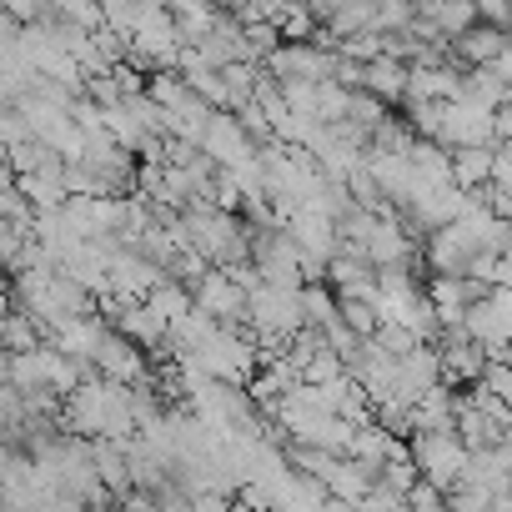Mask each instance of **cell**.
I'll return each instance as SVG.
<instances>
[{
	"instance_id": "6da1fadb",
	"label": "cell",
	"mask_w": 512,
	"mask_h": 512,
	"mask_svg": "<svg viewBox=\"0 0 512 512\" xmlns=\"http://www.w3.org/2000/svg\"><path fill=\"white\" fill-rule=\"evenodd\" d=\"M412 457H417V472L427 482H437L442 492H452L462 477H467V462H472V447L457 437V432H412Z\"/></svg>"
},
{
	"instance_id": "7a4b0ae2",
	"label": "cell",
	"mask_w": 512,
	"mask_h": 512,
	"mask_svg": "<svg viewBox=\"0 0 512 512\" xmlns=\"http://www.w3.org/2000/svg\"><path fill=\"white\" fill-rule=\"evenodd\" d=\"M201 362H206V372H211V382H236V387H246L251 377H256V367H262V342H256V332L246 327H226L206 352H201Z\"/></svg>"
},
{
	"instance_id": "3957f363",
	"label": "cell",
	"mask_w": 512,
	"mask_h": 512,
	"mask_svg": "<svg viewBox=\"0 0 512 512\" xmlns=\"http://www.w3.org/2000/svg\"><path fill=\"white\" fill-rule=\"evenodd\" d=\"M246 327H251L256 337H297V332L307 327L302 292H287V287H272V282H262V287L251 292Z\"/></svg>"
},
{
	"instance_id": "277c9868",
	"label": "cell",
	"mask_w": 512,
	"mask_h": 512,
	"mask_svg": "<svg viewBox=\"0 0 512 512\" xmlns=\"http://www.w3.org/2000/svg\"><path fill=\"white\" fill-rule=\"evenodd\" d=\"M447 151H467V146H487L497 151L502 146V131H497V111L487 106H472V101H447V121H442V136H437Z\"/></svg>"
},
{
	"instance_id": "5b68a950",
	"label": "cell",
	"mask_w": 512,
	"mask_h": 512,
	"mask_svg": "<svg viewBox=\"0 0 512 512\" xmlns=\"http://www.w3.org/2000/svg\"><path fill=\"white\" fill-rule=\"evenodd\" d=\"M201 151L221 166V171H236V166H246V161H256V136L241 126V116L236 111H216L211 121H206V136H201Z\"/></svg>"
},
{
	"instance_id": "8992f818",
	"label": "cell",
	"mask_w": 512,
	"mask_h": 512,
	"mask_svg": "<svg viewBox=\"0 0 512 512\" xmlns=\"http://www.w3.org/2000/svg\"><path fill=\"white\" fill-rule=\"evenodd\" d=\"M337 46H322V41H287L272 61H267V71L277 76V81H332L337 76Z\"/></svg>"
},
{
	"instance_id": "52a82bcc",
	"label": "cell",
	"mask_w": 512,
	"mask_h": 512,
	"mask_svg": "<svg viewBox=\"0 0 512 512\" xmlns=\"http://www.w3.org/2000/svg\"><path fill=\"white\" fill-rule=\"evenodd\" d=\"M196 307L201 312H211L216 322H226V327H241L246 322V312H251V292L226 272V267H216L201 287H196Z\"/></svg>"
},
{
	"instance_id": "ba28073f",
	"label": "cell",
	"mask_w": 512,
	"mask_h": 512,
	"mask_svg": "<svg viewBox=\"0 0 512 512\" xmlns=\"http://www.w3.org/2000/svg\"><path fill=\"white\" fill-rule=\"evenodd\" d=\"M287 236H292L307 256H322V262H332V256L342 251V226H337V216L312 211V206H297V216L287 221Z\"/></svg>"
},
{
	"instance_id": "9c48e42d",
	"label": "cell",
	"mask_w": 512,
	"mask_h": 512,
	"mask_svg": "<svg viewBox=\"0 0 512 512\" xmlns=\"http://www.w3.org/2000/svg\"><path fill=\"white\" fill-rule=\"evenodd\" d=\"M472 256H477V246L467 241V231L457 221L452 226H437L427 236V267H432V277H467Z\"/></svg>"
},
{
	"instance_id": "30bf717a",
	"label": "cell",
	"mask_w": 512,
	"mask_h": 512,
	"mask_svg": "<svg viewBox=\"0 0 512 512\" xmlns=\"http://www.w3.org/2000/svg\"><path fill=\"white\" fill-rule=\"evenodd\" d=\"M492 287H482V282H472V277H432V307H437V317H442V327H462L467 322V312H472V302H482Z\"/></svg>"
},
{
	"instance_id": "8fae6325",
	"label": "cell",
	"mask_w": 512,
	"mask_h": 512,
	"mask_svg": "<svg viewBox=\"0 0 512 512\" xmlns=\"http://www.w3.org/2000/svg\"><path fill=\"white\" fill-rule=\"evenodd\" d=\"M116 327L101 317V312H91V317H71L66 327H56V347L66 352V357H76V362H86V367H96V352L106 347V337H111Z\"/></svg>"
},
{
	"instance_id": "7c38bea8",
	"label": "cell",
	"mask_w": 512,
	"mask_h": 512,
	"mask_svg": "<svg viewBox=\"0 0 512 512\" xmlns=\"http://www.w3.org/2000/svg\"><path fill=\"white\" fill-rule=\"evenodd\" d=\"M96 372L116 377V382H131V387H146V347L131 342L126 332H111L106 347L96 352Z\"/></svg>"
},
{
	"instance_id": "4fadbf2b",
	"label": "cell",
	"mask_w": 512,
	"mask_h": 512,
	"mask_svg": "<svg viewBox=\"0 0 512 512\" xmlns=\"http://www.w3.org/2000/svg\"><path fill=\"white\" fill-rule=\"evenodd\" d=\"M367 256L377 267H412V231H407L402 211H382V226L372 231Z\"/></svg>"
},
{
	"instance_id": "5bb4252c",
	"label": "cell",
	"mask_w": 512,
	"mask_h": 512,
	"mask_svg": "<svg viewBox=\"0 0 512 512\" xmlns=\"http://www.w3.org/2000/svg\"><path fill=\"white\" fill-rule=\"evenodd\" d=\"M402 452H412L402 437H392L382 422H362V427H357V437H352V452H347V457H357L372 477H382V467H387L392 457H402Z\"/></svg>"
},
{
	"instance_id": "9a60e30c",
	"label": "cell",
	"mask_w": 512,
	"mask_h": 512,
	"mask_svg": "<svg viewBox=\"0 0 512 512\" xmlns=\"http://www.w3.org/2000/svg\"><path fill=\"white\" fill-rule=\"evenodd\" d=\"M507 46H512V36H507L502 26H492V21H477L462 41H452L457 66H497V61L507 56Z\"/></svg>"
},
{
	"instance_id": "2e32d148",
	"label": "cell",
	"mask_w": 512,
	"mask_h": 512,
	"mask_svg": "<svg viewBox=\"0 0 512 512\" xmlns=\"http://www.w3.org/2000/svg\"><path fill=\"white\" fill-rule=\"evenodd\" d=\"M457 437H462L472 452H487V447H502L507 427H502L487 407H477V402L462 392V397H457Z\"/></svg>"
},
{
	"instance_id": "e0dca14e",
	"label": "cell",
	"mask_w": 512,
	"mask_h": 512,
	"mask_svg": "<svg viewBox=\"0 0 512 512\" xmlns=\"http://www.w3.org/2000/svg\"><path fill=\"white\" fill-rule=\"evenodd\" d=\"M96 472H101V482H106L116 497L136 492V477H131V452H126V442H116V437H96Z\"/></svg>"
},
{
	"instance_id": "ac0fdd59",
	"label": "cell",
	"mask_w": 512,
	"mask_h": 512,
	"mask_svg": "<svg viewBox=\"0 0 512 512\" xmlns=\"http://www.w3.org/2000/svg\"><path fill=\"white\" fill-rule=\"evenodd\" d=\"M417 11H422V16H432V21H437V31H442L447 41H462V36L482 21L472 0H417Z\"/></svg>"
},
{
	"instance_id": "d6986e66",
	"label": "cell",
	"mask_w": 512,
	"mask_h": 512,
	"mask_svg": "<svg viewBox=\"0 0 512 512\" xmlns=\"http://www.w3.org/2000/svg\"><path fill=\"white\" fill-rule=\"evenodd\" d=\"M407 81H412V66L382 56V61L367 66V86H362V91H372V96L387 101V106H402V101H407Z\"/></svg>"
},
{
	"instance_id": "ffe728a7",
	"label": "cell",
	"mask_w": 512,
	"mask_h": 512,
	"mask_svg": "<svg viewBox=\"0 0 512 512\" xmlns=\"http://www.w3.org/2000/svg\"><path fill=\"white\" fill-rule=\"evenodd\" d=\"M412 422H417V432H457V397H452V387H447V382L432 387V392L412 407Z\"/></svg>"
},
{
	"instance_id": "44dd1931",
	"label": "cell",
	"mask_w": 512,
	"mask_h": 512,
	"mask_svg": "<svg viewBox=\"0 0 512 512\" xmlns=\"http://www.w3.org/2000/svg\"><path fill=\"white\" fill-rule=\"evenodd\" d=\"M377 487V477L357 462V457H337V467L327 472V492L337 497V502H352V507H362V497Z\"/></svg>"
},
{
	"instance_id": "7402d4cb",
	"label": "cell",
	"mask_w": 512,
	"mask_h": 512,
	"mask_svg": "<svg viewBox=\"0 0 512 512\" xmlns=\"http://www.w3.org/2000/svg\"><path fill=\"white\" fill-rule=\"evenodd\" d=\"M327 282L342 292V287H362V282H377V262L362 251V246H342L327 267Z\"/></svg>"
},
{
	"instance_id": "603a6c76",
	"label": "cell",
	"mask_w": 512,
	"mask_h": 512,
	"mask_svg": "<svg viewBox=\"0 0 512 512\" xmlns=\"http://www.w3.org/2000/svg\"><path fill=\"white\" fill-rule=\"evenodd\" d=\"M492 161H497V151H487V146L452 151V181H457L462 191H482V186L492 181Z\"/></svg>"
},
{
	"instance_id": "cb8c5ba5",
	"label": "cell",
	"mask_w": 512,
	"mask_h": 512,
	"mask_svg": "<svg viewBox=\"0 0 512 512\" xmlns=\"http://www.w3.org/2000/svg\"><path fill=\"white\" fill-rule=\"evenodd\" d=\"M412 161H417V171H422L427 186H457V181H452V151H447L442 141H427V136H422V141L412 146Z\"/></svg>"
},
{
	"instance_id": "d4e9b609",
	"label": "cell",
	"mask_w": 512,
	"mask_h": 512,
	"mask_svg": "<svg viewBox=\"0 0 512 512\" xmlns=\"http://www.w3.org/2000/svg\"><path fill=\"white\" fill-rule=\"evenodd\" d=\"M312 116H317L322 126H337V121H347V116H352V91H347L342 81H317Z\"/></svg>"
},
{
	"instance_id": "484cf974",
	"label": "cell",
	"mask_w": 512,
	"mask_h": 512,
	"mask_svg": "<svg viewBox=\"0 0 512 512\" xmlns=\"http://www.w3.org/2000/svg\"><path fill=\"white\" fill-rule=\"evenodd\" d=\"M146 302H151V307H156V312H161L171 327H176V322H186V317L196 312V292H191V287H181V282H171V277H166V282H161V287H156Z\"/></svg>"
},
{
	"instance_id": "4316f807",
	"label": "cell",
	"mask_w": 512,
	"mask_h": 512,
	"mask_svg": "<svg viewBox=\"0 0 512 512\" xmlns=\"http://www.w3.org/2000/svg\"><path fill=\"white\" fill-rule=\"evenodd\" d=\"M447 507H452V512H492V507H497V492H492L487 482H477V477H462V482L447 492Z\"/></svg>"
},
{
	"instance_id": "83f0119b",
	"label": "cell",
	"mask_w": 512,
	"mask_h": 512,
	"mask_svg": "<svg viewBox=\"0 0 512 512\" xmlns=\"http://www.w3.org/2000/svg\"><path fill=\"white\" fill-rule=\"evenodd\" d=\"M277 26H282L287 41H317L322 36V21H317V11L307 6V0H292V6L277 16Z\"/></svg>"
},
{
	"instance_id": "f1b7e54d",
	"label": "cell",
	"mask_w": 512,
	"mask_h": 512,
	"mask_svg": "<svg viewBox=\"0 0 512 512\" xmlns=\"http://www.w3.org/2000/svg\"><path fill=\"white\" fill-rule=\"evenodd\" d=\"M337 226H342V246H362V251H367L372 231L382 226V211H372V206H352Z\"/></svg>"
},
{
	"instance_id": "f546056e",
	"label": "cell",
	"mask_w": 512,
	"mask_h": 512,
	"mask_svg": "<svg viewBox=\"0 0 512 512\" xmlns=\"http://www.w3.org/2000/svg\"><path fill=\"white\" fill-rule=\"evenodd\" d=\"M407 121L417 136L437 141L442 136V121H447V101H407Z\"/></svg>"
},
{
	"instance_id": "4dcf8cb0",
	"label": "cell",
	"mask_w": 512,
	"mask_h": 512,
	"mask_svg": "<svg viewBox=\"0 0 512 512\" xmlns=\"http://www.w3.org/2000/svg\"><path fill=\"white\" fill-rule=\"evenodd\" d=\"M0 337H6V352H36V347H41V327H36L26 312H16V307H11L6 332H0Z\"/></svg>"
},
{
	"instance_id": "1f68e13d",
	"label": "cell",
	"mask_w": 512,
	"mask_h": 512,
	"mask_svg": "<svg viewBox=\"0 0 512 512\" xmlns=\"http://www.w3.org/2000/svg\"><path fill=\"white\" fill-rule=\"evenodd\" d=\"M362 136H372L382 121H387V101H377L372 91H352V116H347Z\"/></svg>"
},
{
	"instance_id": "d6a6232c",
	"label": "cell",
	"mask_w": 512,
	"mask_h": 512,
	"mask_svg": "<svg viewBox=\"0 0 512 512\" xmlns=\"http://www.w3.org/2000/svg\"><path fill=\"white\" fill-rule=\"evenodd\" d=\"M377 482H387V487H397V492L407 497V492H412V487L422 482V472H417V457H412V452L392 457V462L382 467V477H377Z\"/></svg>"
},
{
	"instance_id": "836d02e7",
	"label": "cell",
	"mask_w": 512,
	"mask_h": 512,
	"mask_svg": "<svg viewBox=\"0 0 512 512\" xmlns=\"http://www.w3.org/2000/svg\"><path fill=\"white\" fill-rule=\"evenodd\" d=\"M211 201H216L221 211H241V206H246V191H241L236 171H216V181H211Z\"/></svg>"
},
{
	"instance_id": "e575fe53",
	"label": "cell",
	"mask_w": 512,
	"mask_h": 512,
	"mask_svg": "<svg viewBox=\"0 0 512 512\" xmlns=\"http://www.w3.org/2000/svg\"><path fill=\"white\" fill-rule=\"evenodd\" d=\"M0 141H6V151H11V146H26V141H36L31 121H26L16 106H6V116H0Z\"/></svg>"
},
{
	"instance_id": "d590c367",
	"label": "cell",
	"mask_w": 512,
	"mask_h": 512,
	"mask_svg": "<svg viewBox=\"0 0 512 512\" xmlns=\"http://www.w3.org/2000/svg\"><path fill=\"white\" fill-rule=\"evenodd\" d=\"M372 342H377L382 352H392V357H407V352H417V347H422V337H417V332H407V327H382Z\"/></svg>"
},
{
	"instance_id": "8d00e7d4",
	"label": "cell",
	"mask_w": 512,
	"mask_h": 512,
	"mask_svg": "<svg viewBox=\"0 0 512 512\" xmlns=\"http://www.w3.org/2000/svg\"><path fill=\"white\" fill-rule=\"evenodd\" d=\"M357 512H407V497L397 492V487H387V482H377L367 497H362V507Z\"/></svg>"
},
{
	"instance_id": "74e56055",
	"label": "cell",
	"mask_w": 512,
	"mask_h": 512,
	"mask_svg": "<svg viewBox=\"0 0 512 512\" xmlns=\"http://www.w3.org/2000/svg\"><path fill=\"white\" fill-rule=\"evenodd\" d=\"M497 131H502V141H512V101L497 111Z\"/></svg>"
},
{
	"instance_id": "f35d334b",
	"label": "cell",
	"mask_w": 512,
	"mask_h": 512,
	"mask_svg": "<svg viewBox=\"0 0 512 512\" xmlns=\"http://www.w3.org/2000/svg\"><path fill=\"white\" fill-rule=\"evenodd\" d=\"M497 71H502V76H507V81H512V46H507V56H502V61H497Z\"/></svg>"
},
{
	"instance_id": "ab89813d",
	"label": "cell",
	"mask_w": 512,
	"mask_h": 512,
	"mask_svg": "<svg viewBox=\"0 0 512 512\" xmlns=\"http://www.w3.org/2000/svg\"><path fill=\"white\" fill-rule=\"evenodd\" d=\"M502 457H507V467H512V432L502 437Z\"/></svg>"
},
{
	"instance_id": "60d3db41",
	"label": "cell",
	"mask_w": 512,
	"mask_h": 512,
	"mask_svg": "<svg viewBox=\"0 0 512 512\" xmlns=\"http://www.w3.org/2000/svg\"><path fill=\"white\" fill-rule=\"evenodd\" d=\"M141 6H171V0H141Z\"/></svg>"
}]
</instances>
